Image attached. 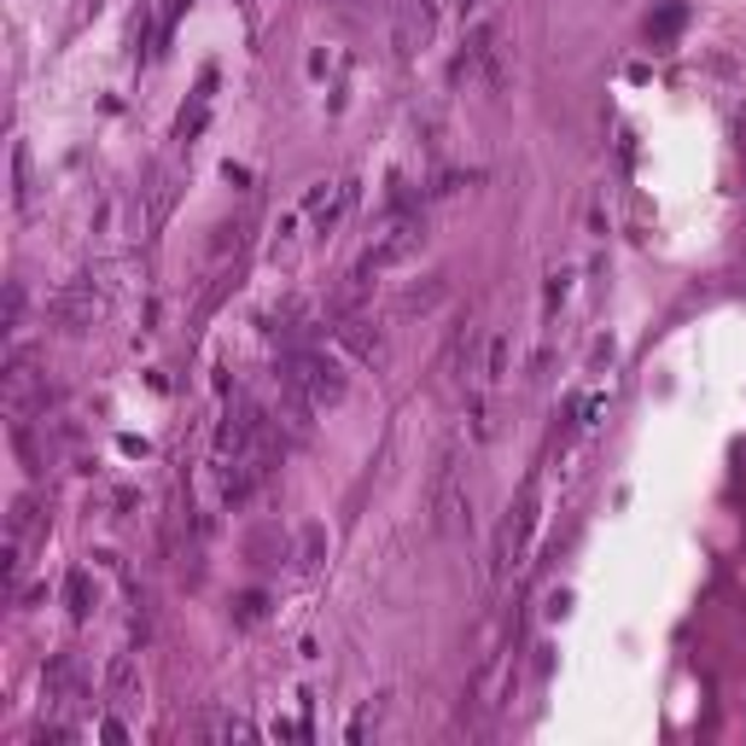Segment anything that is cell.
<instances>
[{
    "label": "cell",
    "instance_id": "1",
    "mask_svg": "<svg viewBox=\"0 0 746 746\" xmlns=\"http://www.w3.org/2000/svg\"><path fill=\"white\" fill-rule=\"evenodd\" d=\"M426 245V211L420 204H408V199H397L385 211V222H380V234H373V245L362 252V263H356V275H350V298H362L367 286H373V275H385V268H397V263H408L414 252Z\"/></svg>",
    "mask_w": 746,
    "mask_h": 746
},
{
    "label": "cell",
    "instance_id": "2",
    "mask_svg": "<svg viewBox=\"0 0 746 746\" xmlns=\"http://www.w3.org/2000/svg\"><path fill=\"white\" fill-rule=\"evenodd\" d=\"M280 385H292L316 408H327V403L344 397V367L327 356V350H316V344H292L280 356Z\"/></svg>",
    "mask_w": 746,
    "mask_h": 746
},
{
    "label": "cell",
    "instance_id": "3",
    "mask_svg": "<svg viewBox=\"0 0 746 746\" xmlns=\"http://www.w3.org/2000/svg\"><path fill=\"white\" fill-rule=\"evenodd\" d=\"M431 531H438V536L472 531V495L461 484V461H455V449L438 461V472H431Z\"/></svg>",
    "mask_w": 746,
    "mask_h": 746
},
{
    "label": "cell",
    "instance_id": "4",
    "mask_svg": "<svg viewBox=\"0 0 746 746\" xmlns=\"http://www.w3.org/2000/svg\"><path fill=\"white\" fill-rule=\"evenodd\" d=\"M99 316H106V298L94 292V280H71L65 292L53 298V321L65 327V333H88Z\"/></svg>",
    "mask_w": 746,
    "mask_h": 746
},
{
    "label": "cell",
    "instance_id": "5",
    "mask_svg": "<svg viewBox=\"0 0 746 746\" xmlns=\"http://www.w3.org/2000/svg\"><path fill=\"white\" fill-rule=\"evenodd\" d=\"M350 199H356V186H350V181H333V186L316 181V186H309V199H303V216L316 222V234H333L339 216L350 211Z\"/></svg>",
    "mask_w": 746,
    "mask_h": 746
},
{
    "label": "cell",
    "instance_id": "6",
    "mask_svg": "<svg viewBox=\"0 0 746 746\" xmlns=\"http://www.w3.org/2000/svg\"><path fill=\"white\" fill-rule=\"evenodd\" d=\"M339 339L350 356H362V362H385V339H380V327H373L367 316H344L339 321Z\"/></svg>",
    "mask_w": 746,
    "mask_h": 746
},
{
    "label": "cell",
    "instance_id": "7",
    "mask_svg": "<svg viewBox=\"0 0 746 746\" xmlns=\"http://www.w3.org/2000/svg\"><path fill=\"white\" fill-rule=\"evenodd\" d=\"M82 694H88V689H82V671H76V659L71 653H58L53 659V665H47V700H53V706H82Z\"/></svg>",
    "mask_w": 746,
    "mask_h": 746
},
{
    "label": "cell",
    "instance_id": "8",
    "mask_svg": "<svg viewBox=\"0 0 746 746\" xmlns=\"http://www.w3.org/2000/svg\"><path fill=\"white\" fill-rule=\"evenodd\" d=\"M199 735H204V740H252L257 729H252L239 712H204V717H199Z\"/></svg>",
    "mask_w": 746,
    "mask_h": 746
},
{
    "label": "cell",
    "instance_id": "9",
    "mask_svg": "<svg viewBox=\"0 0 746 746\" xmlns=\"http://www.w3.org/2000/svg\"><path fill=\"white\" fill-rule=\"evenodd\" d=\"M682 24H689V7H682V0H671V7H665V12H659L653 24H648V41H653V47H671Z\"/></svg>",
    "mask_w": 746,
    "mask_h": 746
},
{
    "label": "cell",
    "instance_id": "10",
    "mask_svg": "<svg viewBox=\"0 0 746 746\" xmlns=\"http://www.w3.org/2000/svg\"><path fill=\"white\" fill-rule=\"evenodd\" d=\"M106 689H111V706H129V700H135V665H129V653H117L111 665H106Z\"/></svg>",
    "mask_w": 746,
    "mask_h": 746
},
{
    "label": "cell",
    "instance_id": "11",
    "mask_svg": "<svg viewBox=\"0 0 746 746\" xmlns=\"http://www.w3.org/2000/svg\"><path fill=\"white\" fill-rule=\"evenodd\" d=\"M211 88H216V76H204L199 94H193V111H181V140H199L204 117H211Z\"/></svg>",
    "mask_w": 746,
    "mask_h": 746
},
{
    "label": "cell",
    "instance_id": "12",
    "mask_svg": "<svg viewBox=\"0 0 746 746\" xmlns=\"http://www.w3.org/2000/svg\"><path fill=\"white\" fill-rule=\"evenodd\" d=\"M65 600H71V618H88V612H94V584H88V572H71V577H65Z\"/></svg>",
    "mask_w": 746,
    "mask_h": 746
},
{
    "label": "cell",
    "instance_id": "13",
    "mask_svg": "<svg viewBox=\"0 0 746 746\" xmlns=\"http://www.w3.org/2000/svg\"><path fill=\"white\" fill-rule=\"evenodd\" d=\"M502 380H508V333H495L484 356V385H502Z\"/></svg>",
    "mask_w": 746,
    "mask_h": 746
},
{
    "label": "cell",
    "instance_id": "14",
    "mask_svg": "<svg viewBox=\"0 0 746 746\" xmlns=\"http://www.w3.org/2000/svg\"><path fill=\"white\" fill-rule=\"evenodd\" d=\"M380 717H385V706H380V700H367V706H362L356 717H350V729H344V735H350V740H367L373 729H380Z\"/></svg>",
    "mask_w": 746,
    "mask_h": 746
},
{
    "label": "cell",
    "instance_id": "15",
    "mask_svg": "<svg viewBox=\"0 0 746 746\" xmlns=\"http://www.w3.org/2000/svg\"><path fill=\"white\" fill-rule=\"evenodd\" d=\"M30 531H35V495H18L12 502V543H24Z\"/></svg>",
    "mask_w": 746,
    "mask_h": 746
},
{
    "label": "cell",
    "instance_id": "16",
    "mask_svg": "<svg viewBox=\"0 0 746 746\" xmlns=\"http://www.w3.org/2000/svg\"><path fill=\"white\" fill-rule=\"evenodd\" d=\"M24 199H30V152L12 147V204H24Z\"/></svg>",
    "mask_w": 746,
    "mask_h": 746
},
{
    "label": "cell",
    "instance_id": "17",
    "mask_svg": "<svg viewBox=\"0 0 746 746\" xmlns=\"http://www.w3.org/2000/svg\"><path fill=\"white\" fill-rule=\"evenodd\" d=\"M438 298H444V280H431L426 292H408V298H403V309H431Z\"/></svg>",
    "mask_w": 746,
    "mask_h": 746
},
{
    "label": "cell",
    "instance_id": "18",
    "mask_svg": "<svg viewBox=\"0 0 746 746\" xmlns=\"http://www.w3.org/2000/svg\"><path fill=\"white\" fill-rule=\"evenodd\" d=\"M316 554H321V531L309 525V531H303V548H298V566L309 572V566H316Z\"/></svg>",
    "mask_w": 746,
    "mask_h": 746
},
{
    "label": "cell",
    "instance_id": "19",
    "mask_svg": "<svg viewBox=\"0 0 746 746\" xmlns=\"http://www.w3.org/2000/svg\"><path fill=\"white\" fill-rule=\"evenodd\" d=\"M18 321H24V286H7V327H18Z\"/></svg>",
    "mask_w": 746,
    "mask_h": 746
}]
</instances>
